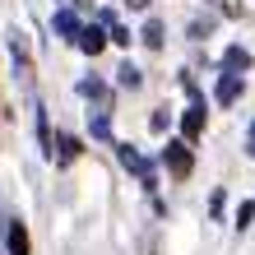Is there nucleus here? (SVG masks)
I'll list each match as a JSON object with an SVG mask.
<instances>
[{
  "instance_id": "15",
  "label": "nucleus",
  "mask_w": 255,
  "mask_h": 255,
  "mask_svg": "<svg viewBox=\"0 0 255 255\" xmlns=\"http://www.w3.org/2000/svg\"><path fill=\"white\" fill-rule=\"evenodd\" d=\"M209 28H214V19H195V23H190V37H195V42H204V37H209Z\"/></svg>"
},
{
  "instance_id": "10",
  "label": "nucleus",
  "mask_w": 255,
  "mask_h": 255,
  "mask_svg": "<svg viewBox=\"0 0 255 255\" xmlns=\"http://www.w3.org/2000/svg\"><path fill=\"white\" fill-rule=\"evenodd\" d=\"M112 37H102V28H84V37H79V51H88V56H98L102 47H107Z\"/></svg>"
},
{
  "instance_id": "16",
  "label": "nucleus",
  "mask_w": 255,
  "mask_h": 255,
  "mask_svg": "<svg viewBox=\"0 0 255 255\" xmlns=\"http://www.w3.org/2000/svg\"><path fill=\"white\" fill-rule=\"evenodd\" d=\"M148 130H153V134L167 130V112H153V116H148Z\"/></svg>"
},
{
  "instance_id": "5",
  "label": "nucleus",
  "mask_w": 255,
  "mask_h": 255,
  "mask_svg": "<svg viewBox=\"0 0 255 255\" xmlns=\"http://www.w3.org/2000/svg\"><path fill=\"white\" fill-rule=\"evenodd\" d=\"M121 162H126V167H130L134 176H139V181H144V186H153V167H148V162H144L139 153H134V148H130V144H121Z\"/></svg>"
},
{
  "instance_id": "20",
  "label": "nucleus",
  "mask_w": 255,
  "mask_h": 255,
  "mask_svg": "<svg viewBox=\"0 0 255 255\" xmlns=\"http://www.w3.org/2000/svg\"><path fill=\"white\" fill-rule=\"evenodd\" d=\"M126 5H130V9H148V0H126Z\"/></svg>"
},
{
  "instance_id": "18",
  "label": "nucleus",
  "mask_w": 255,
  "mask_h": 255,
  "mask_svg": "<svg viewBox=\"0 0 255 255\" xmlns=\"http://www.w3.org/2000/svg\"><path fill=\"white\" fill-rule=\"evenodd\" d=\"M218 9H223V14H232V19H237V14H242V0H218Z\"/></svg>"
},
{
  "instance_id": "19",
  "label": "nucleus",
  "mask_w": 255,
  "mask_h": 255,
  "mask_svg": "<svg viewBox=\"0 0 255 255\" xmlns=\"http://www.w3.org/2000/svg\"><path fill=\"white\" fill-rule=\"evenodd\" d=\"M246 158H255V121H251V134H246Z\"/></svg>"
},
{
  "instance_id": "13",
  "label": "nucleus",
  "mask_w": 255,
  "mask_h": 255,
  "mask_svg": "<svg viewBox=\"0 0 255 255\" xmlns=\"http://www.w3.org/2000/svg\"><path fill=\"white\" fill-rule=\"evenodd\" d=\"M102 23L112 28V42H116V47H130V33H126V28L116 23V19H112V14H102Z\"/></svg>"
},
{
  "instance_id": "12",
  "label": "nucleus",
  "mask_w": 255,
  "mask_h": 255,
  "mask_svg": "<svg viewBox=\"0 0 255 255\" xmlns=\"http://www.w3.org/2000/svg\"><path fill=\"white\" fill-rule=\"evenodd\" d=\"M139 37H144V47H162V23H158V19H148Z\"/></svg>"
},
{
  "instance_id": "3",
  "label": "nucleus",
  "mask_w": 255,
  "mask_h": 255,
  "mask_svg": "<svg viewBox=\"0 0 255 255\" xmlns=\"http://www.w3.org/2000/svg\"><path fill=\"white\" fill-rule=\"evenodd\" d=\"M242 88H246V84H242V74H223V79H218V88H214V98L223 102V107H232V102L242 98Z\"/></svg>"
},
{
  "instance_id": "7",
  "label": "nucleus",
  "mask_w": 255,
  "mask_h": 255,
  "mask_svg": "<svg viewBox=\"0 0 255 255\" xmlns=\"http://www.w3.org/2000/svg\"><path fill=\"white\" fill-rule=\"evenodd\" d=\"M223 70H228V74H246L251 70V51L246 47H228V51H223Z\"/></svg>"
},
{
  "instance_id": "6",
  "label": "nucleus",
  "mask_w": 255,
  "mask_h": 255,
  "mask_svg": "<svg viewBox=\"0 0 255 255\" xmlns=\"http://www.w3.org/2000/svg\"><path fill=\"white\" fill-rule=\"evenodd\" d=\"M9 47H14V70H19L23 79L33 84V56H28V42H23V33H14V42H9Z\"/></svg>"
},
{
  "instance_id": "17",
  "label": "nucleus",
  "mask_w": 255,
  "mask_h": 255,
  "mask_svg": "<svg viewBox=\"0 0 255 255\" xmlns=\"http://www.w3.org/2000/svg\"><path fill=\"white\" fill-rule=\"evenodd\" d=\"M93 134H98V139H107V134H112V126H107V116H93Z\"/></svg>"
},
{
  "instance_id": "14",
  "label": "nucleus",
  "mask_w": 255,
  "mask_h": 255,
  "mask_svg": "<svg viewBox=\"0 0 255 255\" xmlns=\"http://www.w3.org/2000/svg\"><path fill=\"white\" fill-rule=\"evenodd\" d=\"M251 218H255V200H242V209H237V228H251Z\"/></svg>"
},
{
  "instance_id": "2",
  "label": "nucleus",
  "mask_w": 255,
  "mask_h": 255,
  "mask_svg": "<svg viewBox=\"0 0 255 255\" xmlns=\"http://www.w3.org/2000/svg\"><path fill=\"white\" fill-rule=\"evenodd\" d=\"M200 134H204V102L195 98L190 107H186V116H181V139H186V144H195Z\"/></svg>"
},
{
  "instance_id": "8",
  "label": "nucleus",
  "mask_w": 255,
  "mask_h": 255,
  "mask_svg": "<svg viewBox=\"0 0 255 255\" xmlns=\"http://www.w3.org/2000/svg\"><path fill=\"white\" fill-rule=\"evenodd\" d=\"M5 242H9V255H28V251H33V242H28V228H23L19 218L9 223V237H5Z\"/></svg>"
},
{
  "instance_id": "11",
  "label": "nucleus",
  "mask_w": 255,
  "mask_h": 255,
  "mask_svg": "<svg viewBox=\"0 0 255 255\" xmlns=\"http://www.w3.org/2000/svg\"><path fill=\"white\" fill-rule=\"evenodd\" d=\"M116 84H121V88H139V84H144V74H139V70H134V65L126 61L121 70H116Z\"/></svg>"
},
{
  "instance_id": "9",
  "label": "nucleus",
  "mask_w": 255,
  "mask_h": 255,
  "mask_svg": "<svg viewBox=\"0 0 255 255\" xmlns=\"http://www.w3.org/2000/svg\"><path fill=\"white\" fill-rule=\"evenodd\" d=\"M74 158H79V139H74V134H56V162L65 167Z\"/></svg>"
},
{
  "instance_id": "4",
  "label": "nucleus",
  "mask_w": 255,
  "mask_h": 255,
  "mask_svg": "<svg viewBox=\"0 0 255 255\" xmlns=\"http://www.w3.org/2000/svg\"><path fill=\"white\" fill-rule=\"evenodd\" d=\"M51 23H56V33H65V37H74V42L84 37V23L74 19V5H65V9H56V19H51Z\"/></svg>"
},
{
  "instance_id": "1",
  "label": "nucleus",
  "mask_w": 255,
  "mask_h": 255,
  "mask_svg": "<svg viewBox=\"0 0 255 255\" xmlns=\"http://www.w3.org/2000/svg\"><path fill=\"white\" fill-rule=\"evenodd\" d=\"M162 167H167V176H176V181H186V176L195 172V153L186 139H167V148H162Z\"/></svg>"
}]
</instances>
